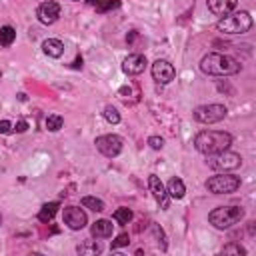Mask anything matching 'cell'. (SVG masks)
Segmentation results:
<instances>
[{
  "instance_id": "31",
  "label": "cell",
  "mask_w": 256,
  "mask_h": 256,
  "mask_svg": "<svg viewBox=\"0 0 256 256\" xmlns=\"http://www.w3.org/2000/svg\"><path fill=\"white\" fill-rule=\"evenodd\" d=\"M88 2H90V4H92V6H98V4H100V2H102V0H88Z\"/></svg>"
},
{
  "instance_id": "28",
  "label": "cell",
  "mask_w": 256,
  "mask_h": 256,
  "mask_svg": "<svg viewBox=\"0 0 256 256\" xmlns=\"http://www.w3.org/2000/svg\"><path fill=\"white\" fill-rule=\"evenodd\" d=\"M12 130H14L12 122H8V120H0V134H10Z\"/></svg>"
},
{
  "instance_id": "11",
  "label": "cell",
  "mask_w": 256,
  "mask_h": 256,
  "mask_svg": "<svg viewBox=\"0 0 256 256\" xmlns=\"http://www.w3.org/2000/svg\"><path fill=\"white\" fill-rule=\"evenodd\" d=\"M148 188H150L154 200L160 204V208L166 210L168 204H170V196H168V192H166V186L162 184V180H160L156 174H150V176H148Z\"/></svg>"
},
{
  "instance_id": "8",
  "label": "cell",
  "mask_w": 256,
  "mask_h": 256,
  "mask_svg": "<svg viewBox=\"0 0 256 256\" xmlns=\"http://www.w3.org/2000/svg\"><path fill=\"white\" fill-rule=\"evenodd\" d=\"M96 148L108 158H114L122 152V138L116 134H102L96 138Z\"/></svg>"
},
{
  "instance_id": "19",
  "label": "cell",
  "mask_w": 256,
  "mask_h": 256,
  "mask_svg": "<svg viewBox=\"0 0 256 256\" xmlns=\"http://www.w3.org/2000/svg\"><path fill=\"white\" fill-rule=\"evenodd\" d=\"M14 38H16V30L12 26H2L0 28V46L8 48L14 42Z\"/></svg>"
},
{
  "instance_id": "21",
  "label": "cell",
  "mask_w": 256,
  "mask_h": 256,
  "mask_svg": "<svg viewBox=\"0 0 256 256\" xmlns=\"http://www.w3.org/2000/svg\"><path fill=\"white\" fill-rule=\"evenodd\" d=\"M80 202H82L84 208H90V210H94V212H102V210H104V202H102L100 198H96V196H84Z\"/></svg>"
},
{
  "instance_id": "14",
  "label": "cell",
  "mask_w": 256,
  "mask_h": 256,
  "mask_svg": "<svg viewBox=\"0 0 256 256\" xmlns=\"http://www.w3.org/2000/svg\"><path fill=\"white\" fill-rule=\"evenodd\" d=\"M238 4V0H208V10L216 16L230 14Z\"/></svg>"
},
{
  "instance_id": "27",
  "label": "cell",
  "mask_w": 256,
  "mask_h": 256,
  "mask_svg": "<svg viewBox=\"0 0 256 256\" xmlns=\"http://www.w3.org/2000/svg\"><path fill=\"white\" fill-rule=\"evenodd\" d=\"M130 244V236L128 234H120L114 242H112V250H116V248H120V246H128Z\"/></svg>"
},
{
  "instance_id": "25",
  "label": "cell",
  "mask_w": 256,
  "mask_h": 256,
  "mask_svg": "<svg viewBox=\"0 0 256 256\" xmlns=\"http://www.w3.org/2000/svg\"><path fill=\"white\" fill-rule=\"evenodd\" d=\"M120 6V0H102V2L96 6L98 12H106V10H112V8H118Z\"/></svg>"
},
{
  "instance_id": "7",
  "label": "cell",
  "mask_w": 256,
  "mask_h": 256,
  "mask_svg": "<svg viewBox=\"0 0 256 256\" xmlns=\"http://www.w3.org/2000/svg\"><path fill=\"white\" fill-rule=\"evenodd\" d=\"M228 114L226 106L224 104H204V106H198L194 110V118L202 124H214V122H220L224 120Z\"/></svg>"
},
{
  "instance_id": "9",
  "label": "cell",
  "mask_w": 256,
  "mask_h": 256,
  "mask_svg": "<svg viewBox=\"0 0 256 256\" xmlns=\"http://www.w3.org/2000/svg\"><path fill=\"white\" fill-rule=\"evenodd\" d=\"M62 218H64V224L70 228V230H82L88 222L86 218V212L78 206H66L64 212H62Z\"/></svg>"
},
{
  "instance_id": "2",
  "label": "cell",
  "mask_w": 256,
  "mask_h": 256,
  "mask_svg": "<svg viewBox=\"0 0 256 256\" xmlns=\"http://www.w3.org/2000/svg\"><path fill=\"white\" fill-rule=\"evenodd\" d=\"M230 144H232V136L228 132H222V130H202L194 138L196 150L206 154V156L220 152V150H226V148H230Z\"/></svg>"
},
{
  "instance_id": "26",
  "label": "cell",
  "mask_w": 256,
  "mask_h": 256,
  "mask_svg": "<svg viewBox=\"0 0 256 256\" xmlns=\"http://www.w3.org/2000/svg\"><path fill=\"white\" fill-rule=\"evenodd\" d=\"M222 254H246V250L240 246V244H226L224 248H222Z\"/></svg>"
},
{
  "instance_id": "23",
  "label": "cell",
  "mask_w": 256,
  "mask_h": 256,
  "mask_svg": "<svg viewBox=\"0 0 256 256\" xmlns=\"http://www.w3.org/2000/svg\"><path fill=\"white\" fill-rule=\"evenodd\" d=\"M100 252H102V246L98 242H86L78 246V254H100Z\"/></svg>"
},
{
  "instance_id": "29",
  "label": "cell",
  "mask_w": 256,
  "mask_h": 256,
  "mask_svg": "<svg viewBox=\"0 0 256 256\" xmlns=\"http://www.w3.org/2000/svg\"><path fill=\"white\" fill-rule=\"evenodd\" d=\"M148 144H150V148H154V150H160V148L164 146V140H162L160 136H150V138H148Z\"/></svg>"
},
{
  "instance_id": "30",
  "label": "cell",
  "mask_w": 256,
  "mask_h": 256,
  "mask_svg": "<svg viewBox=\"0 0 256 256\" xmlns=\"http://www.w3.org/2000/svg\"><path fill=\"white\" fill-rule=\"evenodd\" d=\"M14 130H16V132H26V130H28V122H26V120H18L16 126H14Z\"/></svg>"
},
{
  "instance_id": "22",
  "label": "cell",
  "mask_w": 256,
  "mask_h": 256,
  "mask_svg": "<svg viewBox=\"0 0 256 256\" xmlns=\"http://www.w3.org/2000/svg\"><path fill=\"white\" fill-rule=\"evenodd\" d=\"M112 218H114L118 224H128V222L132 220V210H130V208H118V210H114Z\"/></svg>"
},
{
  "instance_id": "12",
  "label": "cell",
  "mask_w": 256,
  "mask_h": 256,
  "mask_svg": "<svg viewBox=\"0 0 256 256\" xmlns=\"http://www.w3.org/2000/svg\"><path fill=\"white\" fill-rule=\"evenodd\" d=\"M36 16H38V20H40L42 24L50 26V24H54V22L58 20V16H60V4H58V2H54V0L42 2V4L38 6Z\"/></svg>"
},
{
  "instance_id": "6",
  "label": "cell",
  "mask_w": 256,
  "mask_h": 256,
  "mask_svg": "<svg viewBox=\"0 0 256 256\" xmlns=\"http://www.w3.org/2000/svg\"><path fill=\"white\" fill-rule=\"evenodd\" d=\"M206 188L212 194H232V192H236L240 188V178L234 176V174L222 172V174H216V176L208 178L206 180Z\"/></svg>"
},
{
  "instance_id": "24",
  "label": "cell",
  "mask_w": 256,
  "mask_h": 256,
  "mask_svg": "<svg viewBox=\"0 0 256 256\" xmlns=\"http://www.w3.org/2000/svg\"><path fill=\"white\" fill-rule=\"evenodd\" d=\"M102 114H104V118H106L108 124H118L120 122V114H118V110L114 106H106Z\"/></svg>"
},
{
  "instance_id": "17",
  "label": "cell",
  "mask_w": 256,
  "mask_h": 256,
  "mask_svg": "<svg viewBox=\"0 0 256 256\" xmlns=\"http://www.w3.org/2000/svg\"><path fill=\"white\" fill-rule=\"evenodd\" d=\"M166 192H168L170 198L180 200V198L184 196V192H186V186H184V182H182L180 178H170V182H168V186H166Z\"/></svg>"
},
{
  "instance_id": "3",
  "label": "cell",
  "mask_w": 256,
  "mask_h": 256,
  "mask_svg": "<svg viewBox=\"0 0 256 256\" xmlns=\"http://www.w3.org/2000/svg\"><path fill=\"white\" fill-rule=\"evenodd\" d=\"M216 28L224 34H244L252 28V16L250 12L246 10H240V12H232V14H224Z\"/></svg>"
},
{
  "instance_id": "5",
  "label": "cell",
  "mask_w": 256,
  "mask_h": 256,
  "mask_svg": "<svg viewBox=\"0 0 256 256\" xmlns=\"http://www.w3.org/2000/svg\"><path fill=\"white\" fill-rule=\"evenodd\" d=\"M206 164L212 168V170H218V172H228V170H234L242 164V156L236 154V152H230L228 148L226 150H220V152H214V154H208V160Z\"/></svg>"
},
{
  "instance_id": "4",
  "label": "cell",
  "mask_w": 256,
  "mask_h": 256,
  "mask_svg": "<svg viewBox=\"0 0 256 256\" xmlns=\"http://www.w3.org/2000/svg\"><path fill=\"white\" fill-rule=\"evenodd\" d=\"M244 218V210L240 206H218L208 214V220L214 228L226 230L234 224H238Z\"/></svg>"
},
{
  "instance_id": "18",
  "label": "cell",
  "mask_w": 256,
  "mask_h": 256,
  "mask_svg": "<svg viewBox=\"0 0 256 256\" xmlns=\"http://www.w3.org/2000/svg\"><path fill=\"white\" fill-rule=\"evenodd\" d=\"M58 202H48V204H44L42 208H40V212H38V220L40 222H44V224H48L52 218H54V214L58 212Z\"/></svg>"
},
{
  "instance_id": "16",
  "label": "cell",
  "mask_w": 256,
  "mask_h": 256,
  "mask_svg": "<svg viewBox=\"0 0 256 256\" xmlns=\"http://www.w3.org/2000/svg\"><path fill=\"white\" fill-rule=\"evenodd\" d=\"M112 230H114V224L110 222V220H96L94 224H92V228H90V232H92V236L94 238H108V236H112Z\"/></svg>"
},
{
  "instance_id": "1",
  "label": "cell",
  "mask_w": 256,
  "mask_h": 256,
  "mask_svg": "<svg viewBox=\"0 0 256 256\" xmlns=\"http://www.w3.org/2000/svg\"><path fill=\"white\" fill-rule=\"evenodd\" d=\"M240 62L228 54L210 52L200 60V70L210 76H232L240 72Z\"/></svg>"
},
{
  "instance_id": "20",
  "label": "cell",
  "mask_w": 256,
  "mask_h": 256,
  "mask_svg": "<svg viewBox=\"0 0 256 256\" xmlns=\"http://www.w3.org/2000/svg\"><path fill=\"white\" fill-rule=\"evenodd\" d=\"M62 124H64V120H62V116H58V114H50V116H46V120H44L46 130H50V132H58L60 128H62Z\"/></svg>"
},
{
  "instance_id": "13",
  "label": "cell",
  "mask_w": 256,
  "mask_h": 256,
  "mask_svg": "<svg viewBox=\"0 0 256 256\" xmlns=\"http://www.w3.org/2000/svg\"><path fill=\"white\" fill-rule=\"evenodd\" d=\"M144 68H146V56L142 54H128L122 62V70L128 76H138L144 72Z\"/></svg>"
},
{
  "instance_id": "32",
  "label": "cell",
  "mask_w": 256,
  "mask_h": 256,
  "mask_svg": "<svg viewBox=\"0 0 256 256\" xmlns=\"http://www.w3.org/2000/svg\"><path fill=\"white\" fill-rule=\"evenodd\" d=\"M0 220H2V218H0Z\"/></svg>"
},
{
  "instance_id": "15",
  "label": "cell",
  "mask_w": 256,
  "mask_h": 256,
  "mask_svg": "<svg viewBox=\"0 0 256 256\" xmlns=\"http://www.w3.org/2000/svg\"><path fill=\"white\" fill-rule=\"evenodd\" d=\"M42 50H44V54L50 56V58H60V56L64 54V44H62V40H58V38H46V40L42 42Z\"/></svg>"
},
{
  "instance_id": "10",
  "label": "cell",
  "mask_w": 256,
  "mask_h": 256,
  "mask_svg": "<svg viewBox=\"0 0 256 256\" xmlns=\"http://www.w3.org/2000/svg\"><path fill=\"white\" fill-rule=\"evenodd\" d=\"M152 78L158 84H168L176 78V70L168 60H156L152 64Z\"/></svg>"
}]
</instances>
